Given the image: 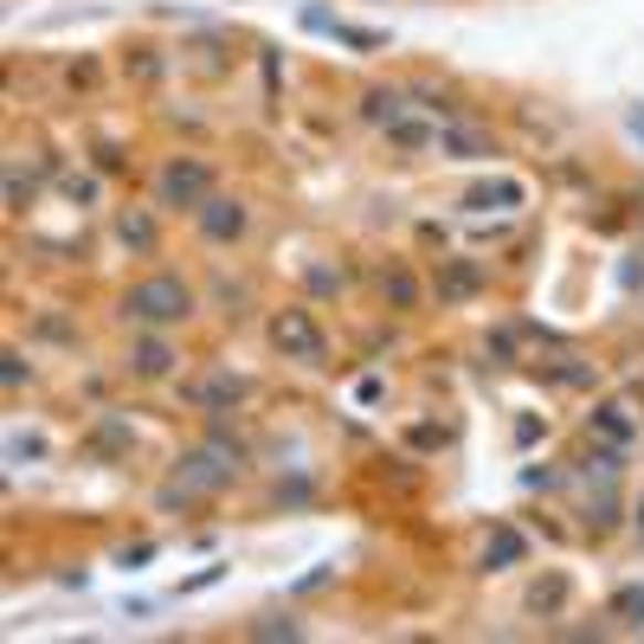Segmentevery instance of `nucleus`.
Listing matches in <instances>:
<instances>
[{"label":"nucleus","mask_w":644,"mask_h":644,"mask_svg":"<svg viewBox=\"0 0 644 644\" xmlns=\"http://www.w3.org/2000/svg\"><path fill=\"white\" fill-rule=\"evenodd\" d=\"M239 471H245V445H232L226 432H213L207 445H193V452L175 464V484H161L155 503H161V509H188L193 496H220Z\"/></svg>","instance_id":"nucleus-1"},{"label":"nucleus","mask_w":644,"mask_h":644,"mask_svg":"<svg viewBox=\"0 0 644 644\" xmlns=\"http://www.w3.org/2000/svg\"><path fill=\"white\" fill-rule=\"evenodd\" d=\"M123 316L142 323V329H175V323L193 316V284L175 277V271H155V277H142V284L123 291Z\"/></svg>","instance_id":"nucleus-2"},{"label":"nucleus","mask_w":644,"mask_h":644,"mask_svg":"<svg viewBox=\"0 0 644 644\" xmlns=\"http://www.w3.org/2000/svg\"><path fill=\"white\" fill-rule=\"evenodd\" d=\"M207 200H213V168H207L200 155H175V161H161V175H155V207L200 213Z\"/></svg>","instance_id":"nucleus-3"},{"label":"nucleus","mask_w":644,"mask_h":644,"mask_svg":"<svg viewBox=\"0 0 644 644\" xmlns=\"http://www.w3.org/2000/svg\"><path fill=\"white\" fill-rule=\"evenodd\" d=\"M271 348H277L284 361H304V368H323V361H329V341H323V329H316V316H309L304 304H291V309L271 316Z\"/></svg>","instance_id":"nucleus-4"},{"label":"nucleus","mask_w":644,"mask_h":644,"mask_svg":"<svg viewBox=\"0 0 644 644\" xmlns=\"http://www.w3.org/2000/svg\"><path fill=\"white\" fill-rule=\"evenodd\" d=\"M193 226H200L207 245H239L245 226H252V207H245V200H232V193H213V200L193 213Z\"/></svg>","instance_id":"nucleus-5"},{"label":"nucleus","mask_w":644,"mask_h":644,"mask_svg":"<svg viewBox=\"0 0 644 644\" xmlns=\"http://www.w3.org/2000/svg\"><path fill=\"white\" fill-rule=\"evenodd\" d=\"M181 393H188V407H200V413H232V407L252 393V380L232 374V368H220V374L193 380V387H181Z\"/></svg>","instance_id":"nucleus-6"},{"label":"nucleus","mask_w":644,"mask_h":644,"mask_svg":"<svg viewBox=\"0 0 644 644\" xmlns=\"http://www.w3.org/2000/svg\"><path fill=\"white\" fill-rule=\"evenodd\" d=\"M587 425H593V439H600V445H619V452H632V439H638V419L625 413L619 400H600V407L587 413Z\"/></svg>","instance_id":"nucleus-7"},{"label":"nucleus","mask_w":644,"mask_h":644,"mask_svg":"<svg viewBox=\"0 0 644 644\" xmlns=\"http://www.w3.org/2000/svg\"><path fill=\"white\" fill-rule=\"evenodd\" d=\"M484 277H490V271L477 265V258H445V271H439V297H445V304H471V297L484 291Z\"/></svg>","instance_id":"nucleus-8"},{"label":"nucleus","mask_w":644,"mask_h":644,"mask_svg":"<svg viewBox=\"0 0 644 644\" xmlns=\"http://www.w3.org/2000/svg\"><path fill=\"white\" fill-rule=\"evenodd\" d=\"M116 239H123L136 258H155V245H161V226H155L149 207H123V213H116Z\"/></svg>","instance_id":"nucleus-9"},{"label":"nucleus","mask_w":644,"mask_h":644,"mask_svg":"<svg viewBox=\"0 0 644 644\" xmlns=\"http://www.w3.org/2000/svg\"><path fill=\"white\" fill-rule=\"evenodd\" d=\"M175 361H181V355L155 336V329L129 348V374H136V380H168V374H175Z\"/></svg>","instance_id":"nucleus-10"},{"label":"nucleus","mask_w":644,"mask_h":644,"mask_svg":"<svg viewBox=\"0 0 644 644\" xmlns=\"http://www.w3.org/2000/svg\"><path fill=\"white\" fill-rule=\"evenodd\" d=\"M529 561V541H522V529L516 522H496L490 529V541H484V568H522Z\"/></svg>","instance_id":"nucleus-11"},{"label":"nucleus","mask_w":644,"mask_h":644,"mask_svg":"<svg viewBox=\"0 0 644 644\" xmlns=\"http://www.w3.org/2000/svg\"><path fill=\"white\" fill-rule=\"evenodd\" d=\"M580 522H587V535H612L619 529V484H593L587 503H580Z\"/></svg>","instance_id":"nucleus-12"},{"label":"nucleus","mask_w":644,"mask_h":644,"mask_svg":"<svg viewBox=\"0 0 644 644\" xmlns=\"http://www.w3.org/2000/svg\"><path fill=\"white\" fill-rule=\"evenodd\" d=\"M439 149L452 155V161H484V155H496V149H490V136H484V129H464V123L439 129Z\"/></svg>","instance_id":"nucleus-13"},{"label":"nucleus","mask_w":644,"mask_h":644,"mask_svg":"<svg viewBox=\"0 0 644 644\" xmlns=\"http://www.w3.org/2000/svg\"><path fill=\"white\" fill-rule=\"evenodd\" d=\"M464 207L471 213H509V207H522V181H484V188H471L464 193Z\"/></svg>","instance_id":"nucleus-14"},{"label":"nucleus","mask_w":644,"mask_h":644,"mask_svg":"<svg viewBox=\"0 0 644 644\" xmlns=\"http://www.w3.org/2000/svg\"><path fill=\"white\" fill-rule=\"evenodd\" d=\"M400 116H407V91H393V84H374V91L361 97V123H380V129H387V123H400Z\"/></svg>","instance_id":"nucleus-15"},{"label":"nucleus","mask_w":644,"mask_h":644,"mask_svg":"<svg viewBox=\"0 0 644 644\" xmlns=\"http://www.w3.org/2000/svg\"><path fill=\"white\" fill-rule=\"evenodd\" d=\"M387 142H393V149H439V129H432V123H413V116H400V123H387Z\"/></svg>","instance_id":"nucleus-16"},{"label":"nucleus","mask_w":644,"mask_h":644,"mask_svg":"<svg viewBox=\"0 0 644 644\" xmlns=\"http://www.w3.org/2000/svg\"><path fill=\"white\" fill-rule=\"evenodd\" d=\"M606 619H619L625 632H644V587H619L612 606H606Z\"/></svg>","instance_id":"nucleus-17"},{"label":"nucleus","mask_w":644,"mask_h":644,"mask_svg":"<svg viewBox=\"0 0 644 644\" xmlns=\"http://www.w3.org/2000/svg\"><path fill=\"white\" fill-rule=\"evenodd\" d=\"M329 39H336V45H348V52H380V45H387V33H380V27H348V20H336V27H329Z\"/></svg>","instance_id":"nucleus-18"},{"label":"nucleus","mask_w":644,"mask_h":644,"mask_svg":"<svg viewBox=\"0 0 644 644\" xmlns=\"http://www.w3.org/2000/svg\"><path fill=\"white\" fill-rule=\"evenodd\" d=\"M380 297H387L393 309H413L419 304V277L413 271H387V277H380Z\"/></svg>","instance_id":"nucleus-19"},{"label":"nucleus","mask_w":644,"mask_h":644,"mask_svg":"<svg viewBox=\"0 0 644 644\" xmlns=\"http://www.w3.org/2000/svg\"><path fill=\"white\" fill-rule=\"evenodd\" d=\"M245 632H252L258 644H277V638H284V644H297V638H304V625H297V619H277V612H271V619H252Z\"/></svg>","instance_id":"nucleus-20"},{"label":"nucleus","mask_w":644,"mask_h":644,"mask_svg":"<svg viewBox=\"0 0 644 644\" xmlns=\"http://www.w3.org/2000/svg\"><path fill=\"white\" fill-rule=\"evenodd\" d=\"M561 600H568V580H561V573H555V580H535V587H529V612H541V619L561 606Z\"/></svg>","instance_id":"nucleus-21"},{"label":"nucleus","mask_w":644,"mask_h":644,"mask_svg":"<svg viewBox=\"0 0 644 644\" xmlns=\"http://www.w3.org/2000/svg\"><path fill=\"white\" fill-rule=\"evenodd\" d=\"M129 445H136V432H129V425H123L116 413L97 425V452H129Z\"/></svg>","instance_id":"nucleus-22"},{"label":"nucleus","mask_w":644,"mask_h":644,"mask_svg":"<svg viewBox=\"0 0 644 644\" xmlns=\"http://www.w3.org/2000/svg\"><path fill=\"white\" fill-rule=\"evenodd\" d=\"M297 20H304V33H323V39H329V27H336L341 13H329L323 0H304V13H297Z\"/></svg>","instance_id":"nucleus-23"},{"label":"nucleus","mask_w":644,"mask_h":644,"mask_svg":"<svg viewBox=\"0 0 644 644\" xmlns=\"http://www.w3.org/2000/svg\"><path fill=\"white\" fill-rule=\"evenodd\" d=\"M7 457H13V464H27V457H45V439H39V432H13V439H7Z\"/></svg>","instance_id":"nucleus-24"},{"label":"nucleus","mask_w":644,"mask_h":644,"mask_svg":"<svg viewBox=\"0 0 644 644\" xmlns=\"http://www.w3.org/2000/svg\"><path fill=\"white\" fill-rule=\"evenodd\" d=\"M33 207V181H20V168H7V213H27Z\"/></svg>","instance_id":"nucleus-25"},{"label":"nucleus","mask_w":644,"mask_h":644,"mask_svg":"<svg viewBox=\"0 0 644 644\" xmlns=\"http://www.w3.org/2000/svg\"><path fill=\"white\" fill-rule=\"evenodd\" d=\"M0 380H7V387H27V380H33V368H27V355H20V348H7V355H0Z\"/></svg>","instance_id":"nucleus-26"},{"label":"nucleus","mask_w":644,"mask_h":644,"mask_svg":"<svg viewBox=\"0 0 644 644\" xmlns=\"http://www.w3.org/2000/svg\"><path fill=\"white\" fill-rule=\"evenodd\" d=\"M59 188H65V200H77V207H91V200H97V181H91V175H65Z\"/></svg>","instance_id":"nucleus-27"},{"label":"nucleus","mask_w":644,"mask_h":644,"mask_svg":"<svg viewBox=\"0 0 644 644\" xmlns=\"http://www.w3.org/2000/svg\"><path fill=\"white\" fill-rule=\"evenodd\" d=\"M561 484V471H548V464H529L522 471V490H555Z\"/></svg>","instance_id":"nucleus-28"},{"label":"nucleus","mask_w":644,"mask_h":644,"mask_svg":"<svg viewBox=\"0 0 644 644\" xmlns=\"http://www.w3.org/2000/svg\"><path fill=\"white\" fill-rule=\"evenodd\" d=\"M129 72L142 77V84H155V77H161V59H155L149 45H142V52H136V59H129Z\"/></svg>","instance_id":"nucleus-29"},{"label":"nucleus","mask_w":644,"mask_h":644,"mask_svg":"<svg viewBox=\"0 0 644 644\" xmlns=\"http://www.w3.org/2000/svg\"><path fill=\"white\" fill-rule=\"evenodd\" d=\"M149 561H155V541H136V548L116 555V568H149Z\"/></svg>","instance_id":"nucleus-30"},{"label":"nucleus","mask_w":644,"mask_h":644,"mask_svg":"<svg viewBox=\"0 0 644 644\" xmlns=\"http://www.w3.org/2000/svg\"><path fill=\"white\" fill-rule=\"evenodd\" d=\"M309 291H323V297H329V291H341V271H329V265H309Z\"/></svg>","instance_id":"nucleus-31"},{"label":"nucleus","mask_w":644,"mask_h":644,"mask_svg":"<svg viewBox=\"0 0 644 644\" xmlns=\"http://www.w3.org/2000/svg\"><path fill=\"white\" fill-rule=\"evenodd\" d=\"M213 580H226V568H200V573H188V580H181V593H207Z\"/></svg>","instance_id":"nucleus-32"},{"label":"nucleus","mask_w":644,"mask_h":644,"mask_svg":"<svg viewBox=\"0 0 644 644\" xmlns=\"http://www.w3.org/2000/svg\"><path fill=\"white\" fill-rule=\"evenodd\" d=\"M277 503H291V509H297V503H309V477H291V484H277Z\"/></svg>","instance_id":"nucleus-33"},{"label":"nucleus","mask_w":644,"mask_h":644,"mask_svg":"<svg viewBox=\"0 0 644 644\" xmlns=\"http://www.w3.org/2000/svg\"><path fill=\"white\" fill-rule=\"evenodd\" d=\"M490 355L509 368V361H516V336H509V329H496V336H490Z\"/></svg>","instance_id":"nucleus-34"},{"label":"nucleus","mask_w":644,"mask_h":644,"mask_svg":"<svg viewBox=\"0 0 644 644\" xmlns=\"http://www.w3.org/2000/svg\"><path fill=\"white\" fill-rule=\"evenodd\" d=\"M329 573H336V568H329V561H323V568H309L304 580H297V593H316V587H323V580H329Z\"/></svg>","instance_id":"nucleus-35"},{"label":"nucleus","mask_w":644,"mask_h":644,"mask_svg":"<svg viewBox=\"0 0 644 644\" xmlns=\"http://www.w3.org/2000/svg\"><path fill=\"white\" fill-rule=\"evenodd\" d=\"M541 439V419H516V445H535Z\"/></svg>","instance_id":"nucleus-36"},{"label":"nucleus","mask_w":644,"mask_h":644,"mask_svg":"<svg viewBox=\"0 0 644 644\" xmlns=\"http://www.w3.org/2000/svg\"><path fill=\"white\" fill-rule=\"evenodd\" d=\"M625 129H632V136L644 142V104H625Z\"/></svg>","instance_id":"nucleus-37"},{"label":"nucleus","mask_w":644,"mask_h":644,"mask_svg":"<svg viewBox=\"0 0 644 644\" xmlns=\"http://www.w3.org/2000/svg\"><path fill=\"white\" fill-rule=\"evenodd\" d=\"M632 522H638V541H644V496L632 503Z\"/></svg>","instance_id":"nucleus-38"}]
</instances>
